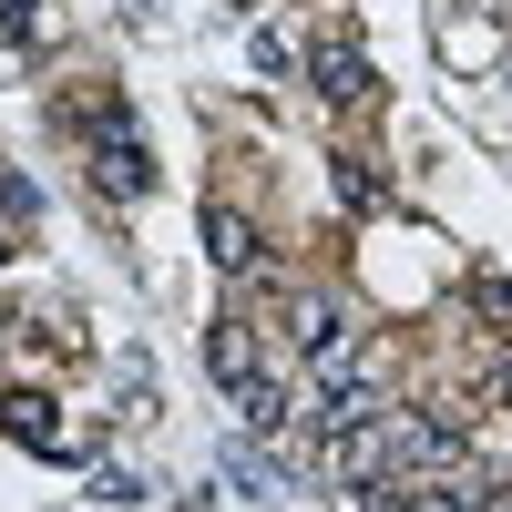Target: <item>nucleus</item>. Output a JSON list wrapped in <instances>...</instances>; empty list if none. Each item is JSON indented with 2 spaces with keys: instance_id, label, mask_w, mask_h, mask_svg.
Here are the masks:
<instances>
[{
  "instance_id": "f257e3e1",
  "label": "nucleus",
  "mask_w": 512,
  "mask_h": 512,
  "mask_svg": "<svg viewBox=\"0 0 512 512\" xmlns=\"http://www.w3.org/2000/svg\"><path fill=\"white\" fill-rule=\"evenodd\" d=\"M93 185H103V195H144V185H154L144 134H134V123H113V113H93Z\"/></svg>"
},
{
  "instance_id": "f03ea898",
  "label": "nucleus",
  "mask_w": 512,
  "mask_h": 512,
  "mask_svg": "<svg viewBox=\"0 0 512 512\" xmlns=\"http://www.w3.org/2000/svg\"><path fill=\"white\" fill-rule=\"evenodd\" d=\"M451 451H461V420H441V410H390V472H441Z\"/></svg>"
},
{
  "instance_id": "7ed1b4c3",
  "label": "nucleus",
  "mask_w": 512,
  "mask_h": 512,
  "mask_svg": "<svg viewBox=\"0 0 512 512\" xmlns=\"http://www.w3.org/2000/svg\"><path fill=\"white\" fill-rule=\"evenodd\" d=\"M308 82H318L328 103H369V52H359L349 31H328L318 52H308Z\"/></svg>"
},
{
  "instance_id": "20e7f679",
  "label": "nucleus",
  "mask_w": 512,
  "mask_h": 512,
  "mask_svg": "<svg viewBox=\"0 0 512 512\" xmlns=\"http://www.w3.org/2000/svg\"><path fill=\"white\" fill-rule=\"evenodd\" d=\"M205 256H216L226 277H256V256H267V246H256V226L236 216V205H205Z\"/></svg>"
},
{
  "instance_id": "39448f33",
  "label": "nucleus",
  "mask_w": 512,
  "mask_h": 512,
  "mask_svg": "<svg viewBox=\"0 0 512 512\" xmlns=\"http://www.w3.org/2000/svg\"><path fill=\"white\" fill-rule=\"evenodd\" d=\"M236 420H246V441H277V431H287V420H297V400L277 390V379H267V369H256V379H236Z\"/></svg>"
},
{
  "instance_id": "423d86ee",
  "label": "nucleus",
  "mask_w": 512,
  "mask_h": 512,
  "mask_svg": "<svg viewBox=\"0 0 512 512\" xmlns=\"http://www.w3.org/2000/svg\"><path fill=\"white\" fill-rule=\"evenodd\" d=\"M205 369H216V390L256 379V338H246V318H216V328H205Z\"/></svg>"
},
{
  "instance_id": "0eeeda50",
  "label": "nucleus",
  "mask_w": 512,
  "mask_h": 512,
  "mask_svg": "<svg viewBox=\"0 0 512 512\" xmlns=\"http://www.w3.org/2000/svg\"><path fill=\"white\" fill-rule=\"evenodd\" d=\"M0 431H11V441H31V451H62L52 400H31V390H11V400H0Z\"/></svg>"
},
{
  "instance_id": "6e6552de",
  "label": "nucleus",
  "mask_w": 512,
  "mask_h": 512,
  "mask_svg": "<svg viewBox=\"0 0 512 512\" xmlns=\"http://www.w3.org/2000/svg\"><path fill=\"white\" fill-rule=\"evenodd\" d=\"M287 338H297V349H328V338H349V318H338V297H297V308H287Z\"/></svg>"
},
{
  "instance_id": "1a4fd4ad",
  "label": "nucleus",
  "mask_w": 512,
  "mask_h": 512,
  "mask_svg": "<svg viewBox=\"0 0 512 512\" xmlns=\"http://www.w3.org/2000/svg\"><path fill=\"white\" fill-rule=\"evenodd\" d=\"M472 308H482L492 328H512V277H492V267H482V277H472Z\"/></svg>"
},
{
  "instance_id": "9d476101",
  "label": "nucleus",
  "mask_w": 512,
  "mask_h": 512,
  "mask_svg": "<svg viewBox=\"0 0 512 512\" xmlns=\"http://www.w3.org/2000/svg\"><path fill=\"white\" fill-rule=\"evenodd\" d=\"M226 472H236L246 492H287V472H277V461H256V451H226Z\"/></svg>"
},
{
  "instance_id": "9b49d317",
  "label": "nucleus",
  "mask_w": 512,
  "mask_h": 512,
  "mask_svg": "<svg viewBox=\"0 0 512 512\" xmlns=\"http://www.w3.org/2000/svg\"><path fill=\"white\" fill-rule=\"evenodd\" d=\"M338 195H349V205H379V175H369L359 154H338Z\"/></svg>"
},
{
  "instance_id": "f8f14e48",
  "label": "nucleus",
  "mask_w": 512,
  "mask_h": 512,
  "mask_svg": "<svg viewBox=\"0 0 512 512\" xmlns=\"http://www.w3.org/2000/svg\"><path fill=\"white\" fill-rule=\"evenodd\" d=\"M472 512H512V482H472Z\"/></svg>"
},
{
  "instance_id": "ddd939ff",
  "label": "nucleus",
  "mask_w": 512,
  "mask_h": 512,
  "mask_svg": "<svg viewBox=\"0 0 512 512\" xmlns=\"http://www.w3.org/2000/svg\"><path fill=\"white\" fill-rule=\"evenodd\" d=\"M0 256H11V246H0Z\"/></svg>"
}]
</instances>
